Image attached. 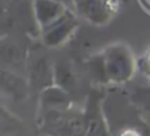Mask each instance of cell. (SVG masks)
Returning a JSON list of instances; mask_svg holds the SVG:
<instances>
[{"label":"cell","instance_id":"8992f818","mask_svg":"<svg viewBox=\"0 0 150 136\" xmlns=\"http://www.w3.org/2000/svg\"><path fill=\"white\" fill-rule=\"evenodd\" d=\"M55 75H57L58 82L62 86L69 88L74 84V76L71 73L70 68L66 67V66H58L57 69H55Z\"/></svg>","mask_w":150,"mask_h":136},{"label":"cell","instance_id":"277c9868","mask_svg":"<svg viewBox=\"0 0 150 136\" xmlns=\"http://www.w3.org/2000/svg\"><path fill=\"white\" fill-rule=\"evenodd\" d=\"M87 128H86V136H108L105 131L103 122L98 114L92 113L86 121Z\"/></svg>","mask_w":150,"mask_h":136},{"label":"cell","instance_id":"5b68a950","mask_svg":"<svg viewBox=\"0 0 150 136\" xmlns=\"http://www.w3.org/2000/svg\"><path fill=\"white\" fill-rule=\"evenodd\" d=\"M1 56H3L4 63H8V64H17L21 59L20 49H18L15 43H3Z\"/></svg>","mask_w":150,"mask_h":136},{"label":"cell","instance_id":"52a82bcc","mask_svg":"<svg viewBox=\"0 0 150 136\" xmlns=\"http://www.w3.org/2000/svg\"><path fill=\"white\" fill-rule=\"evenodd\" d=\"M125 136H137V135H136V134H127Z\"/></svg>","mask_w":150,"mask_h":136},{"label":"cell","instance_id":"3957f363","mask_svg":"<svg viewBox=\"0 0 150 136\" xmlns=\"http://www.w3.org/2000/svg\"><path fill=\"white\" fill-rule=\"evenodd\" d=\"M1 80H3V89L9 96H12L15 98H21L25 94V84L16 75L3 71Z\"/></svg>","mask_w":150,"mask_h":136},{"label":"cell","instance_id":"7a4b0ae2","mask_svg":"<svg viewBox=\"0 0 150 136\" xmlns=\"http://www.w3.org/2000/svg\"><path fill=\"white\" fill-rule=\"evenodd\" d=\"M30 77L34 84L38 85V86L46 85L52 80L53 75H52V71H50L49 63H47L46 58L40 56L34 60L32 69H30Z\"/></svg>","mask_w":150,"mask_h":136},{"label":"cell","instance_id":"6da1fadb","mask_svg":"<svg viewBox=\"0 0 150 136\" xmlns=\"http://www.w3.org/2000/svg\"><path fill=\"white\" fill-rule=\"evenodd\" d=\"M53 130L62 136H86L87 123L82 115H63L53 118Z\"/></svg>","mask_w":150,"mask_h":136}]
</instances>
